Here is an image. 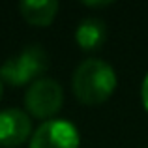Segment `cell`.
Masks as SVG:
<instances>
[{"label": "cell", "mask_w": 148, "mask_h": 148, "mask_svg": "<svg viewBox=\"0 0 148 148\" xmlns=\"http://www.w3.org/2000/svg\"><path fill=\"white\" fill-rule=\"evenodd\" d=\"M79 145L77 127L64 118L43 122L30 137V148H79Z\"/></svg>", "instance_id": "277c9868"}, {"label": "cell", "mask_w": 148, "mask_h": 148, "mask_svg": "<svg viewBox=\"0 0 148 148\" xmlns=\"http://www.w3.org/2000/svg\"><path fill=\"white\" fill-rule=\"evenodd\" d=\"M2 96H4V84H2V81H0V99H2Z\"/></svg>", "instance_id": "30bf717a"}, {"label": "cell", "mask_w": 148, "mask_h": 148, "mask_svg": "<svg viewBox=\"0 0 148 148\" xmlns=\"http://www.w3.org/2000/svg\"><path fill=\"white\" fill-rule=\"evenodd\" d=\"M107 40V25L98 17H86L75 30V41L83 51H98Z\"/></svg>", "instance_id": "8992f818"}, {"label": "cell", "mask_w": 148, "mask_h": 148, "mask_svg": "<svg viewBox=\"0 0 148 148\" xmlns=\"http://www.w3.org/2000/svg\"><path fill=\"white\" fill-rule=\"evenodd\" d=\"M23 19L34 26H49L58 13V2L54 0H25L19 4Z\"/></svg>", "instance_id": "52a82bcc"}, {"label": "cell", "mask_w": 148, "mask_h": 148, "mask_svg": "<svg viewBox=\"0 0 148 148\" xmlns=\"http://www.w3.org/2000/svg\"><path fill=\"white\" fill-rule=\"evenodd\" d=\"M111 0H105V2H83V6H86V8H107V6H111Z\"/></svg>", "instance_id": "9c48e42d"}, {"label": "cell", "mask_w": 148, "mask_h": 148, "mask_svg": "<svg viewBox=\"0 0 148 148\" xmlns=\"http://www.w3.org/2000/svg\"><path fill=\"white\" fill-rule=\"evenodd\" d=\"M116 83L118 81L112 66L101 58L83 60L71 75L73 96L88 107L105 103L116 90Z\"/></svg>", "instance_id": "6da1fadb"}, {"label": "cell", "mask_w": 148, "mask_h": 148, "mask_svg": "<svg viewBox=\"0 0 148 148\" xmlns=\"http://www.w3.org/2000/svg\"><path fill=\"white\" fill-rule=\"evenodd\" d=\"M141 99H143V107H145V111L148 112V73H146L145 81H143V86H141Z\"/></svg>", "instance_id": "ba28073f"}, {"label": "cell", "mask_w": 148, "mask_h": 148, "mask_svg": "<svg viewBox=\"0 0 148 148\" xmlns=\"http://www.w3.org/2000/svg\"><path fill=\"white\" fill-rule=\"evenodd\" d=\"M64 103V90L60 83L51 77H41L34 81L25 94V107L32 116L41 120L53 118Z\"/></svg>", "instance_id": "3957f363"}, {"label": "cell", "mask_w": 148, "mask_h": 148, "mask_svg": "<svg viewBox=\"0 0 148 148\" xmlns=\"http://www.w3.org/2000/svg\"><path fill=\"white\" fill-rule=\"evenodd\" d=\"M32 137L30 116L21 109H4L0 112V146L17 148Z\"/></svg>", "instance_id": "5b68a950"}, {"label": "cell", "mask_w": 148, "mask_h": 148, "mask_svg": "<svg viewBox=\"0 0 148 148\" xmlns=\"http://www.w3.org/2000/svg\"><path fill=\"white\" fill-rule=\"evenodd\" d=\"M49 68V54L41 45H28L19 54L8 58L0 66V81L11 86H23L26 83L41 79Z\"/></svg>", "instance_id": "7a4b0ae2"}]
</instances>
